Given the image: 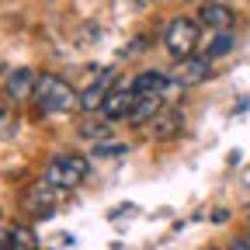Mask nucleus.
<instances>
[{
  "mask_svg": "<svg viewBox=\"0 0 250 250\" xmlns=\"http://www.w3.org/2000/svg\"><path fill=\"white\" fill-rule=\"evenodd\" d=\"M39 104L42 115H56V111H70L73 104H80V94H73V87L56 77V73H45L39 77V87H35V98H31Z\"/></svg>",
  "mask_w": 250,
  "mask_h": 250,
  "instance_id": "obj_1",
  "label": "nucleus"
},
{
  "mask_svg": "<svg viewBox=\"0 0 250 250\" xmlns=\"http://www.w3.org/2000/svg\"><path fill=\"white\" fill-rule=\"evenodd\" d=\"M90 174V160L80 153H56L49 167H45V184L49 188H62V191H70V188H77L83 177Z\"/></svg>",
  "mask_w": 250,
  "mask_h": 250,
  "instance_id": "obj_2",
  "label": "nucleus"
},
{
  "mask_svg": "<svg viewBox=\"0 0 250 250\" xmlns=\"http://www.w3.org/2000/svg\"><path fill=\"white\" fill-rule=\"evenodd\" d=\"M198 21H191V18H174L167 28H164V49L174 56V59H191L195 56V49H198Z\"/></svg>",
  "mask_w": 250,
  "mask_h": 250,
  "instance_id": "obj_3",
  "label": "nucleus"
},
{
  "mask_svg": "<svg viewBox=\"0 0 250 250\" xmlns=\"http://www.w3.org/2000/svg\"><path fill=\"white\" fill-rule=\"evenodd\" d=\"M21 208L31 215V219H49L56 212V198H52V188L45 181H35L31 188H24L21 195Z\"/></svg>",
  "mask_w": 250,
  "mask_h": 250,
  "instance_id": "obj_4",
  "label": "nucleus"
},
{
  "mask_svg": "<svg viewBox=\"0 0 250 250\" xmlns=\"http://www.w3.org/2000/svg\"><path fill=\"white\" fill-rule=\"evenodd\" d=\"M129 87H132V94L139 101H156V98H167V94H170V80L160 70H143Z\"/></svg>",
  "mask_w": 250,
  "mask_h": 250,
  "instance_id": "obj_5",
  "label": "nucleus"
},
{
  "mask_svg": "<svg viewBox=\"0 0 250 250\" xmlns=\"http://www.w3.org/2000/svg\"><path fill=\"white\" fill-rule=\"evenodd\" d=\"M149 136H153L156 143H170V139L184 136V115H181L177 108L160 111V115H156V118L149 122Z\"/></svg>",
  "mask_w": 250,
  "mask_h": 250,
  "instance_id": "obj_6",
  "label": "nucleus"
},
{
  "mask_svg": "<svg viewBox=\"0 0 250 250\" xmlns=\"http://www.w3.org/2000/svg\"><path fill=\"white\" fill-rule=\"evenodd\" d=\"M208 73H212V59L208 56H191L174 70V87H195V83L208 80Z\"/></svg>",
  "mask_w": 250,
  "mask_h": 250,
  "instance_id": "obj_7",
  "label": "nucleus"
},
{
  "mask_svg": "<svg viewBox=\"0 0 250 250\" xmlns=\"http://www.w3.org/2000/svg\"><path fill=\"white\" fill-rule=\"evenodd\" d=\"M35 87H39V77H35V70H28V66L11 70L7 80H4V90H7L11 101H28V98H35Z\"/></svg>",
  "mask_w": 250,
  "mask_h": 250,
  "instance_id": "obj_8",
  "label": "nucleus"
},
{
  "mask_svg": "<svg viewBox=\"0 0 250 250\" xmlns=\"http://www.w3.org/2000/svg\"><path fill=\"white\" fill-rule=\"evenodd\" d=\"M233 21H236V14H233L229 4H202L198 7V24L212 28L215 35H226V31L233 28Z\"/></svg>",
  "mask_w": 250,
  "mask_h": 250,
  "instance_id": "obj_9",
  "label": "nucleus"
},
{
  "mask_svg": "<svg viewBox=\"0 0 250 250\" xmlns=\"http://www.w3.org/2000/svg\"><path fill=\"white\" fill-rule=\"evenodd\" d=\"M136 94H132V87H115L111 94H108V101H104V108H101V115L108 118V122H118V118H129V111L136 108Z\"/></svg>",
  "mask_w": 250,
  "mask_h": 250,
  "instance_id": "obj_10",
  "label": "nucleus"
},
{
  "mask_svg": "<svg viewBox=\"0 0 250 250\" xmlns=\"http://www.w3.org/2000/svg\"><path fill=\"white\" fill-rule=\"evenodd\" d=\"M111 83H115V70H108L104 80H94L87 90H80V108H83V111H101L104 101H108V94L115 90Z\"/></svg>",
  "mask_w": 250,
  "mask_h": 250,
  "instance_id": "obj_11",
  "label": "nucleus"
},
{
  "mask_svg": "<svg viewBox=\"0 0 250 250\" xmlns=\"http://www.w3.org/2000/svg\"><path fill=\"white\" fill-rule=\"evenodd\" d=\"M160 115V98L156 101H136V108L129 111V125H143V122H153Z\"/></svg>",
  "mask_w": 250,
  "mask_h": 250,
  "instance_id": "obj_12",
  "label": "nucleus"
},
{
  "mask_svg": "<svg viewBox=\"0 0 250 250\" xmlns=\"http://www.w3.org/2000/svg\"><path fill=\"white\" fill-rule=\"evenodd\" d=\"M11 243H14V250H39V240H35V233H31L28 226H14L11 229Z\"/></svg>",
  "mask_w": 250,
  "mask_h": 250,
  "instance_id": "obj_13",
  "label": "nucleus"
},
{
  "mask_svg": "<svg viewBox=\"0 0 250 250\" xmlns=\"http://www.w3.org/2000/svg\"><path fill=\"white\" fill-rule=\"evenodd\" d=\"M229 49H233V35L226 31V35H215V42L208 45V52H205V56H208V59H219V56H226Z\"/></svg>",
  "mask_w": 250,
  "mask_h": 250,
  "instance_id": "obj_14",
  "label": "nucleus"
},
{
  "mask_svg": "<svg viewBox=\"0 0 250 250\" xmlns=\"http://www.w3.org/2000/svg\"><path fill=\"white\" fill-rule=\"evenodd\" d=\"M125 149H129L125 143H98V146H94L90 153H94V156L101 160V156H118V153H125Z\"/></svg>",
  "mask_w": 250,
  "mask_h": 250,
  "instance_id": "obj_15",
  "label": "nucleus"
},
{
  "mask_svg": "<svg viewBox=\"0 0 250 250\" xmlns=\"http://www.w3.org/2000/svg\"><path fill=\"white\" fill-rule=\"evenodd\" d=\"M83 136H90V139H104V136H108V125H83Z\"/></svg>",
  "mask_w": 250,
  "mask_h": 250,
  "instance_id": "obj_16",
  "label": "nucleus"
},
{
  "mask_svg": "<svg viewBox=\"0 0 250 250\" xmlns=\"http://www.w3.org/2000/svg\"><path fill=\"white\" fill-rule=\"evenodd\" d=\"M0 250H14V243H11V229H4V226H0Z\"/></svg>",
  "mask_w": 250,
  "mask_h": 250,
  "instance_id": "obj_17",
  "label": "nucleus"
},
{
  "mask_svg": "<svg viewBox=\"0 0 250 250\" xmlns=\"http://www.w3.org/2000/svg\"><path fill=\"white\" fill-rule=\"evenodd\" d=\"M233 250H250V236H243V240H233Z\"/></svg>",
  "mask_w": 250,
  "mask_h": 250,
  "instance_id": "obj_18",
  "label": "nucleus"
},
{
  "mask_svg": "<svg viewBox=\"0 0 250 250\" xmlns=\"http://www.w3.org/2000/svg\"><path fill=\"white\" fill-rule=\"evenodd\" d=\"M212 250H215V247H212Z\"/></svg>",
  "mask_w": 250,
  "mask_h": 250,
  "instance_id": "obj_19",
  "label": "nucleus"
}]
</instances>
